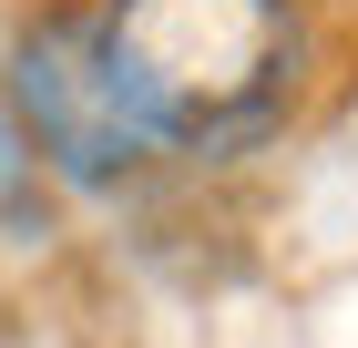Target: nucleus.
Returning <instances> with one entry per match:
<instances>
[{
    "mask_svg": "<svg viewBox=\"0 0 358 348\" xmlns=\"http://www.w3.org/2000/svg\"><path fill=\"white\" fill-rule=\"evenodd\" d=\"M10 92H21V113H31V134H41V154L72 164L83 185H103V174H123V164L143 154L134 113L113 103V82H103L92 31H72V21H52V31H31V41H21Z\"/></svg>",
    "mask_w": 358,
    "mask_h": 348,
    "instance_id": "2",
    "label": "nucleus"
},
{
    "mask_svg": "<svg viewBox=\"0 0 358 348\" xmlns=\"http://www.w3.org/2000/svg\"><path fill=\"white\" fill-rule=\"evenodd\" d=\"M92 52L143 144L266 134L297 92L287 0H113L92 21Z\"/></svg>",
    "mask_w": 358,
    "mask_h": 348,
    "instance_id": "1",
    "label": "nucleus"
}]
</instances>
